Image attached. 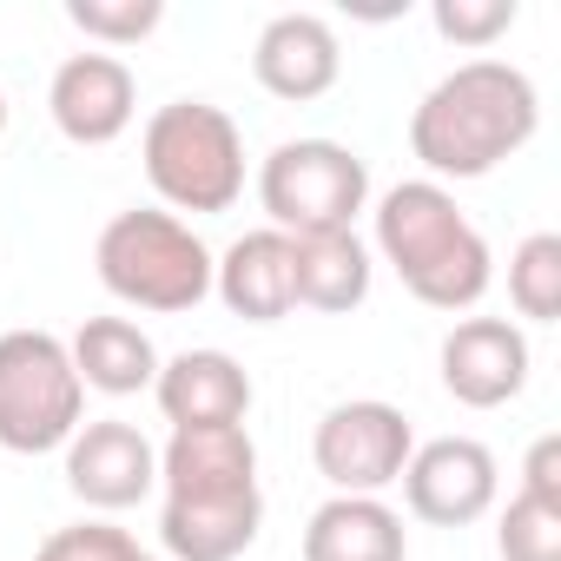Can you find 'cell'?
<instances>
[{
    "label": "cell",
    "mask_w": 561,
    "mask_h": 561,
    "mask_svg": "<svg viewBox=\"0 0 561 561\" xmlns=\"http://www.w3.org/2000/svg\"><path fill=\"white\" fill-rule=\"evenodd\" d=\"M541 126V93L508 60H462L443 73L416 113H410V152L423 172L443 179H489L502 159H515Z\"/></svg>",
    "instance_id": "obj_1"
},
{
    "label": "cell",
    "mask_w": 561,
    "mask_h": 561,
    "mask_svg": "<svg viewBox=\"0 0 561 561\" xmlns=\"http://www.w3.org/2000/svg\"><path fill=\"white\" fill-rule=\"evenodd\" d=\"M377 251L403 277V291L430 311L482 305L489 277H495L489 238L462 218L456 192L436 179H403L377 198Z\"/></svg>",
    "instance_id": "obj_2"
},
{
    "label": "cell",
    "mask_w": 561,
    "mask_h": 561,
    "mask_svg": "<svg viewBox=\"0 0 561 561\" xmlns=\"http://www.w3.org/2000/svg\"><path fill=\"white\" fill-rule=\"evenodd\" d=\"M93 264H100V285L119 305L152 311V318H179V311H198L211 298V251H205V238L185 218L152 211V205L119 211L100 231Z\"/></svg>",
    "instance_id": "obj_3"
},
{
    "label": "cell",
    "mask_w": 561,
    "mask_h": 561,
    "mask_svg": "<svg viewBox=\"0 0 561 561\" xmlns=\"http://www.w3.org/2000/svg\"><path fill=\"white\" fill-rule=\"evenodd\" d=\"M139 159L152 192L179 211H231L244 198V133L225 106L211 100H172L146 119L139 133Z\"/></svg>",
    "instance_id": "obj_4"
},
{
    "label": "cell",
    "mask_w": 561,
    "mask_h": 561,
    "mask_svg": "<svg viewBox=\"0 0 561 561\" xmlns=\"http://www.w3.org/2000/svg\"><path fill=\"white\" fill-rule=\"evenodd\" d=\"M80 416H87V383L54 331L0 337V449L14 456L67 449Z\"/></svg>",
    "instance_id": "obj_5"
},
{
    "label": "cell",
    "mask_w": 561,
    "mask_h": 561,
    "mask_svg": "<svg viewBox=\"0 0 561 561\" xmlns=\"http://www.w3.org/2000/svg\"><path fill=\"white\" fill-rule=\"evenodd\" d=\"M257 205L271 211V231L285 238L351 231L370 205V165L337 139H285L257 165Z\"/></svg>",
    "instance_id": "obj_6"
},
{
    "label": "cell",
    "mask_w": 561,
    "mask_h": 561,
    "mask_svg": "<svg viewBox=\"0 0 561 561\" xmlns=\"http://www.w3.org/2000/svg\"><path fill=\"white\" fill-rule=\"evenodd\" d=\"M410 449H416V430L383 397L331 403L318 416V436H311V462L331 482V495H383L403 476Z\"/></svg>",
    "instance_id": "obj_7"
},
{
    "label": "cell",
    "mask_w": 561,
    "mask_h": 561,
    "mask_svg": "<svg viewBox=\"0 0 561 561\" xmlns=\"http://www.w3.org/2000/svg\"><path fill=\"white\" fill-rule=\"evenodd\" d=\"M403 502L416 522L430 528H469L495 508V489H502V469L489 456V443L476 436H436V443H416L410 462H403Z\"/></svg>",
    "instance_id": "obj_8"
},
{
    "label": "cell",
    "mask_w": 561,
    "mask_h": 561,
    "mask_svg": "<svg viewBox=\"0 0 561 561\" xmlns=\"http://www.w3.org/2000/svg\"><path fill=\"white\" fill-rule=\"evenodd\" d=\"M443 390L462 410H502L528 390V337L508 318H462L443 337Z\"/></svg>",
    "instance_id": "obj_9"
},
{
    "label": "cell",
    "mask_w": 561,
    "mask_h": 561,
    "mask_svg": "<svg viewBox=\"0 0 561 561\" xmlns=\"http://www.w3.org/2000/svg\"><path fill=\"white\" fill-rule=\"evenodd\" d=\"M47 113L73 146H113L139 113V80L119 54H73L47 87Z\"/></svg>",
    "instance_id": "obj_10"
},
{
    "label": "cell",
    "mask_w": 561,
    "mask_h": 561,
    "mask_svg": "<svg viewBox=\"0 0 561 561\" xmlns=\"http://www.w3.org/2000/svg\"><path fill=\"white\" fill-rule=\"evenodd\" d=\"M67 489L87 508H133L159 489V449L119 416L80 423L67 443Z\"/></svg>",
    "instance_id": "obj_11"
},
{
    "label": "cell",
    "mask_w": 561,
    "mask_h": 561,
    "mask_svg": "<svg viewBox=\"0 0 561 561\" xmlns=\"http://www.w3.org/2000/svg\"><path fill=\"white\" fill-rule=\"evenodd\" d=\"M159 489L165 502H225L257 489V443L244 423H205V430H172L159 449Z\"/></svg>",
    "instance_id": "obj_12"
},
{
    "label": "cell",
    "mask_w": 561,
    "mask_h": 561,
    "mask_svg": "<svg viewBox=\"0 0 561 561\" xmlns=\"http://www.w3.org/2000/svg\"><path fill=\"white\" fill-rule=\"evenodd\" d=\"M344 73V47H337V27L324 14H277L264 21L257 47H251V80L271 93V100H324Z\"/></svg>",
    "instance_id": "obj_13"
},
{
    "label": "cell",
    "mask_w": 561,
    "mask_h": 561,
    "mask_svg": "<svg viewBox=\"0 0 561 561\" xmlns=\"http://www.w3.org/2000/svg\"><path fill=\"white\" fill-rule=\"evenodd\" d=\"M211 291L225 298L231 318L244 324H277L298 311V285H291V238L285 231H244L225 244V257H211Z\"/></svg>",
    "instance_id": "obj_14"
},
{
    "label": "cell",
    "mask_w": 561,
    "mask_h": 561,
    "mask_svg": "<svg viewBox=\"0 0 561 561\" xmlns=\"http://www.w3.org/2000/svg\"><path fill=\"white\" fill-rule=\"evenodd\" d=\"M152 397L172 430H205V423H244L251 416V377L231 351H179L159 364Z\"/></svg>",
    "instance_id": "obj_15"
},
{
    "label": "cell",
    "mask_w": 561,
    "mask_h": 561,
    "mask_svg": "<svg viewBox=\"0 0 561 561\" xmlns=\"http://www.w3.org/2000/svg\"><path fill=\"white\" fill-rule=\"evenodd\" d=\"M305 561H410L403 515L383 495H331L305 522Z\"/></svg>",
    "instance_id": "obj_16"
},
{
    "label": "cell",
    "mask_w": 561,
    "mask_h": 561,
    "mask_svg": "<svg viewBox=\"0 0 561 561\" xmlns=\"http://www.w3.org/2000/svg\"><path fill=\"white\" fill-rule=\"evenodd\" d=\"M264 528V495H225V502H165L159 541L172 561H238Z\"/></svg>",
    "instance_id": "obj_17"
},
{
    "label": "cell",
    "mask_w": 561,
    "mask_h": 561,
    "mask_svg": "<svg viewBox=\"0 0 561 561\" xmlns=\"http://www.w3.org/2000/svg\"><path fill=\"white\" fill-rule=\"evenodd\" d=\"M291 285H298V305L324 311V318H344L370 298V251L357 231H311V238H291Z\"/></svg>",
    "instance_id": "obj_18"
},
{
    "label": "cell",
    "mask_w": 561,
    "mask_h": 561,
    "mask_svg": "<svg viewBox=\"0 0 561 561\" xmlns=\"http://www.w3.org/2000/svg\"><path fill=\"white\" fill-rule=\"evenodd\" d=\"M67 357H73L80 383L100 390V397H139L159 377V351H152V337L133 318H87L73 331Z\"/></svg>",
    "instance_id": "obj_19"
},
{
    "label": "cell",
    "mask_w": 561,
    "mask_h": 561,
    "mask_svg": "<svg viewBox=\"0 0 561 561\" xmlns=\"http://www.w3.org/2000/svg\"><path fill=\"white\" fill-rule=\"evenodd\" d=\"M508 305L528 324L561 318V231H528L508 257Z\"/></svg>",
    "instance_id": "obj_20"
},
{
    "label": "cell",
    "mask_w": 561,
    "mask_h": 561,
    "mask_svg": "<svg viewBox=\"0 0 561 561\" xmlns=\"http://www.w3.org/2000/svg\"><path fill=\"white\" fill-rule=\"evenodd\" d=\"M67 21L100 47H139L146 34H159L165 0H67Z\"/></svg>",
    "instance_id": "obj_21"
},
{
    "label": "cell",
    "mask_w": 561,
    "mask_h": 561,
    "mask_svg": "<svg viewBox=\"0 0 561 561\" xmlns=\"http://www.w3.org/2000/svg\"><path fill=\"white\" fill-rule=\"evenodd\" d=\"M495 548H502V561H561V508H548L535 495H515L502 508Z\"/></svg>",
    "instance_id": "obj_22"
},
{
    "label": "cell",
    "mask_w": 561,
    "mask_h": 561,
    "mask_svg": "<svg viewBox=\"0 0 561 561\" xmlns=\"http://www.w3.org/2000/svg\"><path fill=\"white\" fill-rule=\"evenodd\" d=\"M430 21H436V34L456 41V47H495V41L522 21V8H515V0H436Z\"/></svg>",
    "instance_id": "obj_23"
},
{
    "label": "cell",
    "mask_w": 561,
    "mask_h": 561,
    "mask_svg": "<svg viewBox=\"0 0 561 561\" xmlns=\"http://www.w3.org/2000/svg\"><path fill=\"white\" fill-rule=\"evenodd\" d=\"M133 554H139V541L126 528H113V522H73V528H54L34 561H133Z\"/></svg>",
    "instance_id": "obj_24"
},
{
    "label": "cell",
    "mask_w": 561,
    "mask_h": 561,
    "mask_svg": "<svg viewBox=\"0 0 561 561\" xmlns=\"http://www.w3.org/2000/svg\"><path fill=\"white\" fill-rule=\"evenodd\" d=\"M515 495H535L548 508H561V436H535L528 462H522V489Z\"/></svg>",
    "instance_id": "obj_25"
},
{
    "label": "cell",
    "mask_w": 561,
    "mask_h": 561,
    "mask_svg": "<svg viewBox=\"0 0 561 561\" xmlns=\"http://www.w3.org/2000/svg\"><path fill=\"white\" fill-rule=\"evenodd\" d=\"M0 133H8V93H0Z\"/></svg>",
    "instance_id": "obj_26"
},
{
    "label": "cell",
    "mask_w": 561,
    "mask_h": 561,
    "mask_svg": "<svg viewBox=\"0 0 561 561\" xmlns=\"http://www.w3.org/2000/svg\"><path fill=\"white\" fill-rule=\"evenodd\" d=\"M133 561H159V554H146V548H139V554H133Z\"/></svg>",
    "instance_id": "obj_27"
}]
</instances>
